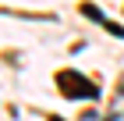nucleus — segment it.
<instances>
[{"label": "nucleus", "mask_w": 124, "mask_h": 121, "mask_svg": "<svg viewBox=\"0 0 124 121\" xmlns=\"http://www.w3.org/2000/svg\"><path fill=\"white\" fill-rule=\"evenodd\" d=\"M82 14H85V18H92V21H99V25H103L110 36H124V28H121V25H114V21H106V14H103V11H96L92 4H82Z\"/></svg>", "instance_id": "obj_2"}, {"label": "nucleus", "mask_w": 124, "mask_h": 121, "mask_svg": "<svg viewBox=\"0 0 124 121\" xmlns=\"http://www.w3.org/2000/svg\"><path fill=\"white\" fill-rule=\"evenodd\" d=\"M57 89L67 100H96V96H99V89L89 82L85 75L71 71V68H67V71H57Z\"/></svg>", "instance_id": "obj_1"}]
</instances>
